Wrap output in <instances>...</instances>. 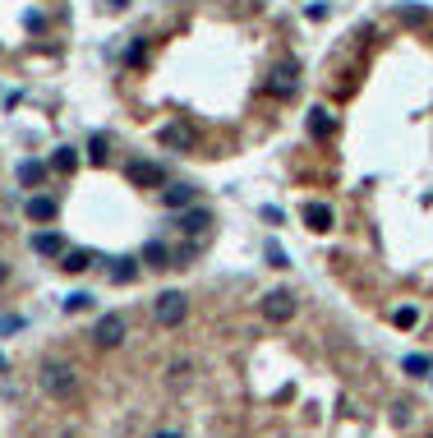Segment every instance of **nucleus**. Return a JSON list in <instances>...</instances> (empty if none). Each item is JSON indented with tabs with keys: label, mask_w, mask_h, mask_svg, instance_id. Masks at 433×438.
I'll list each match as a JSON object with an SVG mask.
<instances>
[{
	"label": "nucleus",
	"mask_w": 433,
	"mask_h": 438,
	"mask_svg": "<svg viewBox=\"0 0 433 438\" xmlns=\"http://www.w3.org/2000/svg\"><path fill=\"white\" fill-rule=\"evenodd\" d=\"M259 314L263 318H268V323H291V318H295V296H291V291H268V296H263L259 300Z\"/></svg>",
	"instance_id": "obj_4"
},
{
	"label": "nucleus",
	"mask_w": 433,
	"mask_h": 438,
	"mask_svg": "<svg viewBox=\"0 0 433 438\" xmlns=\"http://www.w3.org/2000/svg\"><path fill=\"white\" fill-rule=\"evenodd\" d=\"M65 236H56V231H37L33 236V254H42V259H61L65 254Z\"/></svg>",
	"instance_id": "obj_12"
},
{
	"label": "nucleus",
	"mask_w": 433,
	"mask_h": 438,
	"mask_svg": "<svg viewBox=\"0 0 433 438\" xmlns=\"http://www.w3.org/2000/svg\"><path fill=\"white\" fill-rule=\"evenodd\" d=\"M106 9H130V0H102Z\"/></svg>",
	"instance_id": "obj_28"
},
{
	"label": "nucleus",
	"mask_w": 433,
	"mask_h": 438,
	"mask_svg": "<svg viewBox=\"0 0 433 438\" xmlns=\"http://www.w3.org/2000/svg\"><path fill=\"white\" fill-rule=\"evenodd\" d=\"M392 323H397V328H415L419 323V309L415 305H401L397 314H392Z\"/></svg>",
	"instance_id": "obj_22"
},
{
	"label": "nucleus",
	"mask_w": 433,
	"mask_h": 438,
	"mask_svg": "<svg viewBox=\"0 0 433 438\" xmlns=\"http://www.w3.org/2000/svg\"><path fill=\"white\" fill-rule=\"evenodd\" d=\"M143 56H147V42H143V37H134V46L125 51V65H143Z\"/></svg>",
	"instance_id": "obj_24"
},
{
	"label": "nucleus",
	"mask_w": 433,
	"mask_h": 438,
	"mask_svg": "<svg viewBox=\"0 0 433 438\" xmlns=\"http://www.w3.org/2000/svg\"><path fill=\"white\" fill-rule=\"evenodd\" d=\"M5 369H9V360H5V355H0V374H5Z\"/></svg>",
	"instance_id": "obj_31"
},
{
	"label": "nucleus",
	"mask_w": 433,
	"mask_h": 438,
	"mask_svg": "<svg viewBox=\"0 0 433 438\" xmlns=\"http://www.w3.org/2000/svg\"><path fill=\"white\" fill-rule=\"evenodd\" d=\"M88 305H93V296H88V291H74V296L65 300V314H83Z\"/></svg>",
	"instance_id": "obj_23"
},
{
	"label": "nucleus",
	"mask_w": 433,
	"mask_h": 438,
	"mask_svg": "<svg viewBox=\"0 0 433 438\" xmlns=\"http://www.w3.org/2000/svg\"><path fill=\"white\" fill-rule=\"evenodd\" d=\"M37 383H42V392L56 397V402H70V397L78 392L74 365H70V360H61V355H46L42 365H37Z\"/></svg>",
	"instance_id": "obj_1"
},
{
	"label": "nucleus",
	"mask_w": 433,
	"mask_h": 438,
	"mask_svg": "<svg viewBox=\"0 0 433 438\" xmlns=\"http://www.w3.org/2000/svg\"><path fill=\"white\" fill-rule=\"evenodd\" d=\"M5 281H9V268H5V263H0V286H5Z\"/></svg>",
	"instance_id": "obj_30"
},
{
	"label": "nucleus",
	"mask_w": 433,
	"mask_h": 438,
	"mask_svg": "<svg viewBox=\"0 0 433 438\" xmlns=\"http://www.w3.org/2000/svg\"><path fill=\"white\" fill-rule=\"evenodd\" d=\"M295 88H300V65L295 61H277L268 74V93L277 97V102H286V97H295Z\"/></svg>",
	"instance_id": "obj_3"
},
{
	"label": "nucleus",
	"mask_w": 433,
	"mask_h": 438,
	"mask_svg": "<svg viewBox=\"0 0 433 438\" xmlns=\"http://www.w3.org/2000/svg\"><path fill=\"white\" fill-rule=\"evenodd\" d=\"M199 199V189H194V184H162V203L171 212H180V208H189V203Z\"/></svg>",
	"instance_id": "obj_11"
},
{
	"label": "nucleus",
	"mask_w": 433,
	"mask_h": 438,
	"mask_svg": "<svg viewBox=\"0 0 433 438\" xmlns=\"http://www.w3.org/2000/svg\"><path fill=\"white\" fill-rule=\"evenodd\" d=\"M134 277H139V259H115L111 281H120V286H125V281H134Z\"/></svg>",
	"instance_id": "obj_19"
},
{
	"label": "nucleus",
	"mask_w": 433,
	"mask_h": 438,
	"mask_svg": "<svg viewBox=\"0 0 433 438\" xmlns=\"http://www.w3.org/2000/svg\"><path fill=\"white\" fill-rule=\"evenodd\" d=\"M125 333H130V323H125L120 314H102V318H97V328H93V342L111 350V346L125 342Z\"/></svg>",
	"instance_id": "obj_6"
},
{
	"label": "nucleus",
	"mask_w": 433,
	"mask_h": 438,
	"mask_svg": "<svg viewBox=\"0 0 433 438\" xmlns=\"http://www.w3.org/2000/svg\"><path fill=\"white\" fill-rule=\"evenodd\" d=\"M152 318L162 328H180L184 318H189V296H184V291H162V296L152 300Z\"/></svg>",
	"instance_id": "obj_2"
},
{
	"label": "nucleus",
	"mask_w": 433,
	"mask_h": 438,
	"mask_svg": "<svg viewBox=\"0 0 433 438\" xmlns=\"http://www.w3.org/2000/svg\"><path fill=\"white\" fill-rule=\"evenodd\" d=\"M46 167H51L56 175H74V171H78V148H70V143H65V148H56Z\"/></svg>",
	"instance_id": "obj_15"
},
{
	"label": "nucleus",
	"mask_w": 433,
	"mask_h": 438,
	"mask_svg": "<svg viewBox=\"0 0 433 438\" xmlns=\"http://www.w3.org/2000/svg\"><path fill=\"white\" fill-rule=\"evenodd\" d=\"M157 438H184V434H175V429H162V434H157Z\"/></svg>",
	"instance_id": "obj_29"
},
{
	"label": "nucleus",
	"mask_w": 433,
	"mask_h": 438,
	"mask_svg": "<svg viewBox=\"0 0 433 438\" xmlns=\"http://www.w3.org/2000/svg\"><path fill=\"white\" fill-rule=\"evenodd\" d=\"M263 254H268V263L272 268H291V259H286V249L277 245V240H268V245H263Z\"/></svg>",
	"instance_id": "obj_21"
},
{
	"label": "nucleus",
	"mask_w": 433,
	"mask_h": 438,
	"mask_svg": "<svg viewBox=\"0 0 433 438\" xmlns=\"http://www.w3.org/2000/svg\"><path fill=\"white\" fill-rule=\"evenodd\" d=\"M106 157H111V139H106V134H93V139H88V162L102 167Z\"/></svg>",
	"instance_id": "obj_18"
},
{
	"label": "nucleus",
	"mask_w": 433,
	"mask_h": 438,
	"mask_svg": "<svg viewBox=\"0 0 433 438\" xmlns=\"http://www.w3.org/2000/svg\"><path fill=\"white\" fill-rule=\"evenodd\" d=\"M300 217H304V226H309V231H318V236L337 226L332 208H328V203H318V199H309V203H304V208H300Z\"/></svg>",
	"instance_id": "obj_8"
},
{
	"label": "nucleus",
	"mask_w": 433,
	"mask_h": 438,
	"mask_svg": "<svg viewBox=\"0 0 433 438\" xmlns=\"http://www.w3.org/2000/svg\"><path fill=\"white\" fill-rule=\"evenodd\" d=\"M332 130H337V120H332V111H328V106H313V111H309V139H328V134Z\"/></svg>",
	"instance_id": "obj_14"
},
{
	"label": "nucleus",
	"mask_w": 433,
	"mask_h": 438,
	"mask_svg": "<svg viewBox=\"0 0 433 438\" xmlns=\"http://www.w3.org/2000/svg\"><path fill=\"white\" fill-rule=\"evenodd\" d=\"M24 24L33 28V33H42V28H46V14H37V9H28V19H24Z\"/></svg>",
	"instance_id": "obj_26"
},
{
	"label": "nucleus",
	"mask_w": 433,
	"mask_h": 438,
	"mask_svg": "<svg viewBox=\"0 0 433 438\" xmlns=\"http://www.w3.org/2000/svg\"><path fill=\"white\" fill-rule=\"evenodd\" d=\"M56 212H61V203H56L51 194H33V199H28V217L33 221H56Z\"/></svg>",
	"instance_id": "obj_13"
},
{
	"label": "nucleus",
	"mask_w": 433,
	"mask_h": 438,
	"mask_svg": "<svg viewBox=\"0 0 433 438\" xmlns=\"http://www.w3.org/2000/svg\"><path fill=\"white\" fill-rule=\"evenodd\" d=\"M125 180H130L134 189H162L166 171L157 167V162H130V167H125Z\"/></svg>",
	"instance_id": "obj_5"
},
{
	"label": "nucleus",
	"mask_w": 433,
	"mask_h": 438,
	"mask_svg": "<svg viewBox=\"0 0 433 438\" xmlns=\"http://www.w3.org/2000/svg\"><path fill=\"white\" fill-rule=\"evenodd\" d=\"M208 226H212V212L208 208H194V203H189V208H180V231H184V236H203Z\"/></svg>",
	"instance_id": "obj_10"
},
{
	"label": "nucleus",
	"mask_w": 433,
	"mask_h": 438,
	"mask_svg": "<svg viewBox=\"0 0 433 438\" xmlns=\"http://www.w3.org/2000/svg\"><path fill=\"white\" fill-rule=\"evenodd\" d=\"M328 9H332L328 0H313V5H309V19H328Z\"/></svg>",
	"instance_id": "obj_27"
},
{
	"label": "nucleus",
	"mask_w": 433,
	"mask_h": 438,
	"mask_svg": "<svg viewBox=\"0 0 433 438\" xmlns=\"http://www.w3.org/2000/svg\"><path fill=\"white\" fill-rule=\"evenodd\" d=\"M401 369H406L410 378H424L429 369H433V355H406V360H401Z\"/></svg>",
	"instance_id": "obj_20"
},
{
	"label": "nucleus",
	"mask_w": 433,
	"mask_h": 438,
	"mask_svg": "<svg viewBox=\"0 0 433 438\" xmlns=\"http://www.w3.org/2000/svg\"><path fill=\"white\" fill-rule=\"evenodd\" d=\"M9 333H24V318L19 314H0V337H9Z\"/></svg>",
	"instance_id": "obj_25"
},
{
	"label": "nucleus",
	"mask_w": 433,
	"mask_h": 438,
	"mask_svg": "<svg viewBox=\"0 0 433 438\" xmlns=\"http://www.w3.org/2000/svg\"><path fill=\"white\" fill-rule=\"evenodd\" d=\"M157 143H162V148H171V152H189L194 143H199V134L189 130V125H162V130H157Z\"/></svg>",
	"instance_id": "obj_7"
},
{
	"label": "nucleus",
	"mask_w": 433,
	"mask_h": 438,
	"mask_svg": "<svg viewBox=\"0 0 433 438\" xmlns=\"http://www.w3.org/2000/svg\"><path fill=\"white\" fill-rule=\"evenodd\" d=\"M139 263H147L152 272H166V268H175V249H171V245H162V240H147Z\"/></svg>",
	"instance_id": "obj_9"
},
{
	"label": "nucleus",
	"mask_w": 433,
	"mask_h": 438,
	"mask_svg": "<svg viewBox=\"0 0 433 438\" xmlns=\"http://www.w3.org/2000/svg\"><path fill=\"white\" fill-rule=\"evenodd\" d=\"M61 268L78 277V272H88V268H93V254H88V249H65V254H61Z\"/></svg>",
	"instance_id": "obj_17"
},
{
	"label": "nucleus",
	"mask_w": 433,
	"mask_h": 438,
	"mask_svg": "<svg viewBox=\"0 0 433 438\" xmlns=\"http://www.w3.org/2000/svg\"><path fill=\"white\" fill-rule=\"evenodd\" d=\"M46 171L51 167H42V162H19V184H24V189H37V184L46 180Z\"/></svg>",
	"instance_id": "obj_16"
}]
</instances>
